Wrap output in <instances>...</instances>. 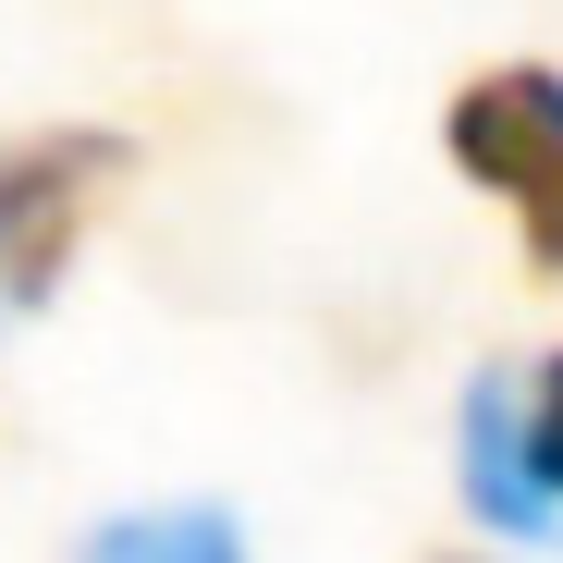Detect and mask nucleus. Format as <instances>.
Instances as JSON below:
<instances>
[{"instance_id": "2", "label": "nucleus", "mask_w": 563, "mask_h": 563, "mask_svg": "<svg viewBox=\"0 0 563 563\" xmlns=\"http://www.w3.org/2000/svg\"><path fill=\"white\" fill-rule=\"evenodd\" d=\"M123 159H135L123 135H86V123H62V135H0V319L49 307V282H62L86 209L111 197Z\"/></svg>"}, {"instance_id": "3", "label": "nucleus", "mask_w": 563, "mask_h": 563, "mask_svg": "<svg viewBox=\"0 0 563 563\" xmlns=\"http://www.w3.org/2000/svg\"><path fill=\"white\" fill-rule=\"evenodd\" d=\"M465 503H478L503 539H551V503L515 453V380H478L465 393Z\"/></svg>"}, {"instance_id": "1", "label": "nucleus", "mask_w": 563, "mask_h": 563, "mask_svg": "<svg viewBox=\"0 0 563 563\" xmlns=\"http://www.w3.org/2000/svg\"><path fill=\"white\" fill-rule=\"evenodd\" d=\"M441 135H453V172L478 184V197L515 209L527 257L563 269V74H551V62H503V74H478V86L453 99Z\"/></svg>"}, {"instance_id": "5", "label": "nucleus", "mask_w": 563, "mask_h": 563, "mask_svg": "<svg viewBox=\"0 0 563 563\" xmlns=\"http://www.w3.org/2000/svg\"><path fill=\"white\" fill-rule=\"evenodd\" d=\"M515 453H527V478H539V503L563 515V355H551L539 380L515 393Z\"/></svg>"}, {"instance_id": "4", "label": "nucleus", "mask_w": 563, "mask_h": 563, "mask_svg": "<svg viewBox=\"0 0 563 563\" xmlns=\"http://www.w3.org/2000/svg\"><path fill=\"white\" fill-rule=\"evenodd\" d=\"M86 563H233V515H135L86 539Z\"/></svg>"}]
</instances>
